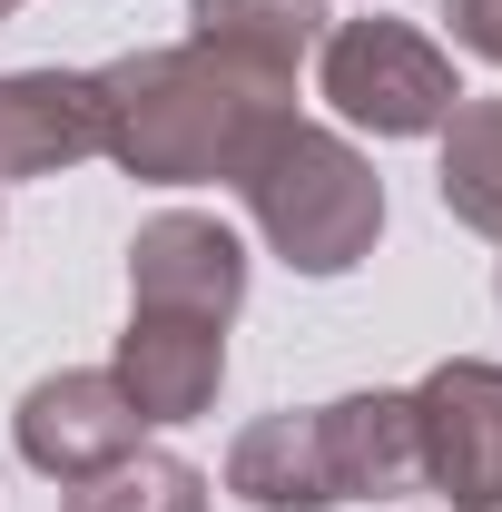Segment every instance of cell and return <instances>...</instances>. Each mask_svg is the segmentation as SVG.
Here are the masks:
<instances>
[{
    "label": "cell",
    "mask_w": 502,
    "mask_h": 512,
    "mask_svg": "<svg viewBox=\"0 0 502 512\" xmlns=\"http://www.w3.org/2000/svg\"><path fill=\"white\" fill-rule=\"evenodd\" d=\"M188 20L207 50L276 69V79H296V60L325 40V0H188Z\"/></svg>",
    "instance_id": "8fae6325"
},
{
    "label": "cell",
    "mask_w": 502,
    "mask_h": 512,
    "mask_svg": "<svg viewBox=\"0 0 502 512\" xmlns=\"http://www.w3.org/2000/svg\"><path fill=\"white\" fill-rule=\"evenodd\" d=\"M237 197H247V217L266 227V247L296 276H345L384 227V178L315 119L266 128L247 148V168H237Z\"/></svg>",
    "instance_id": "7a4b0ae2"
},
{
    "label": "cell",
    "mask_w": 502,
    "mask_h": 512,
    "mask_svg": "<svg viewBox=\"0 0 502 512\" xmlns=\"http://www.w3.org/2000/svg\"><path fill=\"white\" fill-rule=\"evenodd\" d=\"M10 434H20V463L30 473H50V483H89V473H109L138 453L148 434V414L128 404V384L109 365H69V375H40L20 394V414H10Z\"/></svg>",
    "instance_id": "5b68a950"
},
{
    "label": "cell",
    "mask_w": 502,
    "mask_h": 512,
    "mask_svg": "<svg viewBox=\"0 0 502 512\" xmlns=\"http://www.w3.org/2000/svg\"><path fill=\"white\" fill-rule=\"evenodd\" d=\"M315 444H325L335 503H384V493H414V483H424L414 394H345V404H315Z\"/></svg>",
    "instance_id": "9c48e42d"
},
{
    "label": "cell",
    "mask_w": 502,
    "mask_h": 512,
    "mask_svg": "<svg viewBox=\"0 0 502 512\" xmlns=\"http://www.w3.org/2000/svg\"><path fill=\"white\" fill-rule=\"evenodd\" d=\"M10 10H20V0H0V20H10Z\"/></svg>",
    "instance_id": "9a60e30c"
},
{
    "label": "cell",
    "mask_w": 502,
    "mask_h": 512,
    "mask_svg": "<svg viewBox=\"0 0 502 512\" xmlns=\"http://www.w3.org/2000/svg\"><path fill=\"white\" fill-rule=\"evenodd\" d=\"M109 375L128 384V404L148 424H197L227 384V325L207 316H168V306H138L119 335V365Z\"/></svg>",
    "instance_id": "ba28073f"
},
{
    "label": "cell",
    "mask_w": 502,
    "mask_h": 512,
    "mask_svg": "<svg viewBox=\"0 0 502 512\" xmlns=\"http://www.w3.org/2000/svg\"><path fill=\"white\" fill-rule=\"evenodd\" d=\"M414 444H424V483L453 512H502V365L453 355L414 384Z\"/></svg>",
    "instance_id": "277c9868"
},
{
    "label": "cell",
    "mask_w": 502,
    "mask_h": 512,
    "mask_svg": "<svg viewBox=\"0 0 502 512\" xmlns=\"http://www.w3.org/2000/svg\"><path fill=\"white\" fill-rule=\"evenodd\" d=\"M109 99V158L148 188H197V178H237L247 148L276 119H296V79L247 69L227 50H138V60L99 69Z\"/></svg>",
    "instance_id": "6da1fadb"
},
{
    "label": "cell",
    "mask_w": 502,
    "mask_h": 512,
    "mask_svg": "<svg viewBox=\"0 0 502 512\" xmlns=\"http://www.w3.org/2000/svg\"><path fill=\"white\" fill-rule=\"evenodd\" d=\"M60 512H207V473L178 463V453H128L109 473L69 483Z\"/></svg>",
    "instance_id": "4fadbf2b"
},
{
    "label": "cell",
    "mask_w": 502,
    "mask_h": 512,
    "mask_svg": "<svg viewBox=\"0 0 502 512\" xmlns=\"http://www.w3.org/2000/svg\"><path fill=\"white\" fill-rule=\"evenodd\" d=\"M128 296H138V306H168V316L227 325L247 306V247H237L217 217L168 207V217H148V227L128 237Z\"/></svg>",
    "instance_id": "52a82bcc"
},
{
    "label": "cell",
    "mask_w": 502,
    "mask_h": 512,
    "mask_svg": "<svg viewBox=\"0 0 502 512\" xmlns=\"http://www.w3.org/2000/svg\"><path fill=\"white\" fill-rule=\"evenodd\" d=\"M315 89L335 99V119L375 128V138H434V128L463 109L453 50L424 40L414 20H345V30H325Z\"/></svg>",
    "instance_id": "3957f363"
},
{
    "label": "cell",
    "mask_w": 502,
    "mask_h": 512,
    "mask_svg": "<svg viewBox=\"0 0 502 512\" xmlns=\"http://www.w3.org/2000/svg\"><path fill=\"white\" fill-rule=\"evenodd\" d=\"M79 158H109L99 69H10L0 79V188L10 178H60Z\"/></svg>",
    "instance_id": "8992f818"
},
{
    "label": "cell",
    "mask_w": 502,
    "mask_h": 512,
    "mask_svg": "<svg viewBox=\"0 0 502 512\" xmlns=\"http://www.w3.org/2000/svg\"><path fill=\"white\" fill-rule=\"evenodd\" d=\"M227 493L256 512H325V444H315V414H256L247 434L227 444Z\"/></svg>",
    "instance_id": "30bf717a"
},
{
    "label": "cell",
    "mask_w": 502,
    "mask_h": 512,
    "mask_svg": "<svg viewBox=\"0 0 502 512\" xmlns=\"http://www.w3.org/2000/svg\"><path fill=\"white\" fill-rule=\"evenodd\" d=\"M443 20H453V40H463L473 60L502 69V0H443Z\"/></svg>",
    "instance_id": "5bb4252c"
},
{
    "label": "cell",
    "mask_w": 502,
    "mask_h": 512,
    "mask_svg": "<svg viewBox=\"0 0 502 512\" xmlns=\"http://www.w3.org/2000/svg\"><path fill=\"white\" fill-rule=\"evenodd\" d=\"M443 207L502 237V99H463L443 119Z\"/></svg>",
    "instance_id": "7c38bea8"
}]
</instances>
